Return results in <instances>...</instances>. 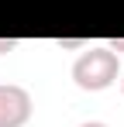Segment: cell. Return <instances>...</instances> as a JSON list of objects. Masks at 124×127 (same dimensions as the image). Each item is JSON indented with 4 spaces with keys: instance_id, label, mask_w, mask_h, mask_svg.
I'll return each instance as SVG.
<instances>
[{
    "instance_id": "6da1fadb",
    "label": "cell",
    "mask_w": 124,
    "mask_h": 127,
    "mask_svg": "<svg viewBox=\"0 0 124 127\" xmlns=\"http://www.w3.org/2000/svg\"><path fill=\"white\" fill-rule=\"evenodd\" d=\"M121 76V62H117V52H110L107 45H90L83 48V55L72 62V83L86 89V93H100L110 89Z\"/></svg>"
},
{
    "instance_id": "7a4b0ae2",
    "label": "cell",
    "mask_w": 124,
    "mask_h": 127,
    "mask_svg": "<svg viewBox=\"0 0 124 127\" xmlns=\"http://www.w3.org/2000/svg\"><path fill=\"white\" fill-rule=\"evenodd\" d=\"M31 93L24 86L14 83H0V127H24L31 120Z\"/></svg>"
},
{
    "instance_id": "3957f363",
    "label": "cell",
    "mask_w": 124,
    "mask_h": 127,
    "mask_svg": "<svg viewBox=\"0 0 124 127\" xmlns=\"http://www.w3.org/2000/svg\"><path fill=\"white\" fill-rule=\"evenodd\" d=\"M55 45L59 48H90L86 38H55Z\"/></svg>"
},
{
    "instance_id": "277c9868",
    "label": "cell",
    "mask_w": 124,
    "mask_h": 127,
    "mask_svg": "<svg viewBox=\"0 0 124 127\" xmlns=\"http://www.w3.org/2000/svg\"><path fill=\"white\" fill-rule=\"evenodd\" d=\"M17 38H0V55H7V52H14V48H17Z\"/></svg>"
},
{
    "instance_id": "5b68a950",
    "label": "cell",
    "mask_w": 124,
    "mask_h": 127,
    "mask_svg": "<svg viewBox=\"0 0 124 127\" xmlns=\"http://www.w3.org/2000/svg\"><path fill=\"white\" fill-rule=\"evenodd\" d=\"M107 48H110V52H117V55H121V52H124V38H110V41H107Z\"/></svg>"
},
{
    "instance_id": "8992f818",
    "label": "cell",
    "mask_w": 124,
    "mask_h": 127,
    "mask_svg": "<svg viewBox=\"0 0 124 127\" xmlns=\"http://www.w3.org/2000/svg\"><path fill=\"white\" fill-rule=\"evenodd\" d=\"M79 127H107L103 120H86V124H79Z\"/></svg>"
},
{
    "instance_id": "52a82bcc",
    "label": "cell",
    "mask_w": 124,
    "mask_h": 127,
    "mask_svg": "<svg viewBox=\"0 0 124 127\" xmlns=\"http://www.w3.org/2000/svg\"><path fill=\"white\" fill-rule=\"evenodd\" d=\"M121 93H124V72H121Z\"/></svg>"
}]
</instances>
